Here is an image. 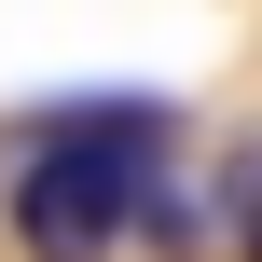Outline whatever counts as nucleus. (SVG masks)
Listing matches in <instances>:
<instances>
[{
    "instance_id": "f03ea898",
    "label": "nucleus",
    "mask_w": 262,
    "mask_h": 262,
    "mask_svg": "<svg viewBox=\"0 0 262 262\" xmlns=\"http://www.w3.org/2000/svg\"><path fill=\"white\" fill-rule=\"evenodd\" d=\"M235 235H249V262H262V152L235 166Z\"/></svg>"
},
{
    "instance_id": "f257e3e1",
    "label": "nucleus",
    "mask_w": 262,
    "mask_h": 262,
    "mask_svg": "<svg viewBox=\"0 0 262 262\" xmlns=\"http://www.w3.org/2000/svg\"><path fill=\"white\" fill-rule=\"evenodd\" d=\"M166 138L180 111L166 97H83V111H41L14 180H0V221L28 262H111L152 221V180H166Z\"/></svg>"
}]
</instances>
